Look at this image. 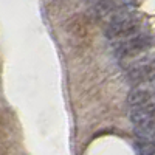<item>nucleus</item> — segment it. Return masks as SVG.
Here are the masks:
<instances>
[{"label": "nucleus", "instance_id": "nucleus-1", "mask_svg": "<svg viewBox=\"0 0 155 155\" xmlns=\"http://www.w3.org/2000/svg\"><path fill=\"white\" fill-rule=\"evenodd\" d=\"M135 5L123 3L121 9L115 12V16L110 19L106 36L113 41H124L134 34L141 33V17L132 9Z\"/></svg>", "mask_w": 155, "mask_h": 155}, {"label": "nucleus", "instance_id": "nucleus-3", "mask_svg": "<svg viewBox=\"0 0 155 155\" xmlns=\"http://www.w3.org/2000/svg\"><path fill=\"white\" fill-rule=\"evenodd\" d=\"M127 78L134 84H144L146 81H152L153 76V64L152 59H140L127 68Z\"/></svg>", "mask_w": 155, "mask_h": 155}, {"label": "nucleus", "instance_id": "nucleus-6", "mask_svg": "<svg viewBox=\"0 0 155 155\" xmlns=\"http://www.w3.org/2000/svg\"><path fill=\"white\" fill-rule=\"evenodd\" d=\"M123 3H115V2H96L90 8V12L95 17H106L112 12H116V9H121Z\"/></svg>", "mask_w": 155, "mask_h": 155}, {"label": "nucleus", "instance_id": "nucleus-5", "mask_svg": "<svg viewBox=\"0 0 155 155\" xmlns=\"http://www.w3.org/2000/svg\"><path fill=\"white\" fill-rule=\"evenodd\" d=\"M152 96H153L152 88H149V87H135L127 95V104L130 106V109L146 106V104H150L152 102Z\"/></svg>", "mask_w": 155, "mask_h": 155}, {"label": "nucleus", "instance_id": "nucleus-4", "mask_svg": "<svg viewBox=\"0 0 155 155\" xmlns=\"http://www.w3.org/2000/svg\"><path fill=\"white\" fill-rule=\"evenodd\" d=\"M129 120L135 124V127L153 124V102L141 107H132L129 110Z\"/></svg>", "mask_w": 155, "mask_h": 155}, {"label": "nucleus", "instance_id": "nucleus-8", "mask_svg": "<svg viewBox=\"0 0 155 155\" xmlns=\"http://www.w3.org/2000/svg\"><path fill=\"white\" fill-rule=\"evenodd\" d=\"M135 147H137V153L138 155H153V143H143V141H137Z\"/></svg>", "mask_w": 155, "mask_h": 155}, {"label": "nucleus", "instance_id": "nucleus-2", "mask_svg": "<svg viewBox=\"0 0 155 155\" xmlns=\"http://www.w3.org/2000/svg\"><path fill=\"white\" fill-rule=\"evenodd\" d=\"M153 44L152 34L147 33H138L134 34L130 37L124 39V41H120L115 45V53L120 59L124 58H137L138 54L144 53L146 50H149Z\"/></svg>", "mask_w": 155, "mask_h": 155}, {"label": "nucleus", "instance_id": "nucleus-7", "mask_svg": "<svg viewBox=\"0 0 155 155\" xmlns=\"http://www.w3.org/2000/svg\"><path fill=\"white\" fill-rule=\"evenodd\" d=\"M135 135H137V141H143V143H153V124L135 127Z\"/></svg>", "mask_w": 155, "mask_h": 155}]
</instances>
